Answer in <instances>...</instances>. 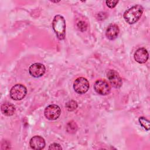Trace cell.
<instances>
[{
	"mask_svg": "<svg viewBox=\"0 0 150 150\" xmlns=\"http://www.w3.org/2000/svg\"><path fill=\"white\" fill-rule=\"evenodd\" d=\"M144 8L140 5H135L125 11L124 18L125 22L129 24L136 23L142 16Z\"/></svg>",
	"mask_w": 150,
	"mask_h": 150,
	"instance_id": "6da1fadb",
	"label": "cell"
},
{
	"mask_svg": "<svg viewBox=\"0 0 150 150\" xmlns=\"http://www.w3.org/2000/svg\"><path fill=\"white\" fill-rule=\"evenodd\" d=\"M52 28L59 40H63L65 38L66 21L63 16L60 15L54 16L52 21Z\"/></svg>",
	"mask_w": 150,
	"mask_h": 150,
	"instance_id": "7a4b0ae2",
	"label": "cell"
},
{
	"mask_svg": "<svg viewBox=\"0 0 150 150\" xmlns=\"http://www.w3.org/2000/svg\"><path fill=\"white\" fill-rule=\"evenodd\" d=\"M27 93L26 87L21 84H16L10 90V97L14 100L23 99Z\"/></svg>",
	"mask_w": 150,
	"mask_h": 150,
	"instance_id": "3957f363",
	"label": "cell"
},
{
	"mask_svg": "<svg viewBox=\"0 0 150 150\" xmlns=\"http://www.w3.org/2000/svg\"><path fill=\"white\" fill-rule=\"evenodd\" d=\"M89 82L84 77H79L73 83V88L78 94H84L89 89Z\"/></svg>",
	"mask_w": 150,
	"mask_h": 150,
	"instance_id": "277c9868",
	"label": "cell"
},
{
	"mask_svg": "<svg viewBox=\"0 0 150 150\" xmlns=\"http://www.w3.org/2000/svg\"><path fill=\"white\" fill-rule=\"evenodd\" d=\"M61 113L60 107L56 104H50L46 107L44 111L45 117L50 121L57 119Z\"/></svg>",
	"mask_w": 150,
	"mask_h": 150,
	"instance_id": "5b68a950",
	"label": "cell"
},
{
	"mask_svg": "<svg viewBox=\"0 0 150 150\" xmlns=\"http://www.w3.org/2000/svg\"><path fill=\"white\" fill-rule=\"evenodd\" d=\"M94 88L98 94L103 96L108 94L111 91L110 84L105 80L102 79L98 80L95 82Z\"/></svg>",
	"mask_w": 150,
	"mask_h": 150,
	"instance_id": "8992f818",
	"label": "cell"
},
{
	"mask_svg": "<svg viewBox=\"0 0 150 150\" xmlns=\"http://www.w3.org/2000/svg\"><path fill=\"white\" fill-rule=\"evenodd\" d=\"M107 77L111 86L118 88L122 85V79L118 73L114 70H110L107 73Z\"/></svg>",
	"mask_w": 150,
	"mask_h": 150,
	"instance_id": "52a82bcc",
	"label": "cell"
},
{
	"mask_svg": "<svg viewBox=\"0 0 150 150\" xmlns=\"http://www.w3.org/2000/svg\"><path fill=\"white\" fill-rule=\"evenodd\" d=\"M45 71V66L40 63H35L32 64L29 69V72L30 74L36 78H38L43 76Z\"/></svg>",
	"mask_w": 150,
	"mask_h": 150,
	"instance_id": "ba28073f",
	"label": "cell"
},
{
	"mask_svg": "<svg viewBox=\"0 0 150 150\" xmlns=\"http://www.w3.org/2000/svg\"><path fill=\"white\" fill-rule=\"evenodd\" d=\"M135 60L141 64L145 63L148 59L149 54L147 50L144 47L139 48L134 53Z\"/></svg>",
	"mask_w": 150,
	"mask_h": 150,
	"instance_id": "9c48e42d",
	"label": "cell"
},
{
	"mask_svg": "<svg viewBox=\"0 0 150 150\" xmlns=\"http://www.w3.org/2000/svg\"><path fill=\"white\" fill-rule=\"evenodd\" d=\"M29 144L32 149L40 150L44 148L45 146V141L42 137L36 135L30 139Z\"/></svg>",
	"mask_w": 150,
	"mask_h": 150,
	"instance_id": "30bf717a",
	"label": "cell"
},
{
	"mask_svg": "<svg viewBox=\"0 0 150 150\" xmlns=\"http://www.w3.org/2000/svg\"><path fill=\"white\" fill-rule=\"evenodd\" d=\"M120 30L118 26L115 24H110L105 31V36L110 40L115 39L118 35Z\"/></svg>",
	"mask_w": 150,
	"mask_h": 150,
	"instance_id": "8fae6325",
	"label": "cell"
},
{
	"mask_svg": "<svg viewBox=\"0 0 150 150\" xmlns=\"http://www.w3.org/2000/svg\"><path fill=\"white\" fill-rule=\"evenodd\" d=\"M1 110L4 115L6 116H11L15 111V107L14 105L11 103H4L1 105Z\"/></svg>",
	"mask_w": 150,
	"mask_h": 150,
	"instance_id": "7c38bea8",
	"label": "cell"
},
{
	"mask_svg": "<svg viewBox=\"0 0 150 150\" xmlns=\"http://www.w3.org/2000/svg\"><path fill=\"white\" fill-rule=\"evenodd\" d=\"M139 122L143 128H144L146 130H147V131L149 130L150 123H149V121L148 119H146L144 117H141L139 118Z\"/></svg>",
	"mask_w": 150,
	"mask_h": 150,
	"instance_id": "4fadbf2b",
	"label": "cell"
},
{
	"mask_svg": "<svg viewBox=\"0 0 150 150\" xmlns=\"http://www.w3.org/2000/svg\"><path fill=\"white\" fill-rule=\"evenodd\" d=\"M77 103L76 101L74 100H70L66 103V107L67 108V110L69 111H72L76 110L77 108Z\"/></svg>",
	"mask_w": 150,
	"mask_h": 150,
	"instance_id": "5bb4252c",
	"label": "cell"
},
{
	"mask_svg": "<svg viewBox=\"0 0 150 150\" xmlns=\"http://www.w3.org/2000/svg\"><path fill=\"white\" fill-rule=\"evenodd\" d=\"M67 131L70 133L75 132L77 129V126L74 121H70L67 125Z\"/></svg>",
	"mask_w": 150,
	"mask_h": 150,
	"instance_id": "9a60e30c",
	"label": "cell"
},
{
	"mask_svg": "<svg viewBox=\"0 0 150 150\" xmlns=\"http://www.w3.org/2000/svg\"><path fill=\"white\" fill-rule=\"evenodd\" d=\"M77 28L79 29V30L82 31V32L85 31L87 29V23L84 21L79 22L77 24Z\"/></svg>",
	"mask_w": 150,
	"mask_h": 150,
	"instance_id": "2e32d148",
	"label": "cell"
},
{
	"mask_svg": "<svg viewBox=\"0 0 150 150\" xmlns=\"http://www.w3.org/2000/svg\"><path fill=\"white\" fill-rule=\"evenodd\" d=\"M118 1H106L105 3L110 8H114L116 5L118 4Z\"/></svg>",
	"mask_w": 150,
	"mask_h": 150,
	"instance_id": "e0dca14e",
	"label": "cell"
},
{
	"mask_svg": "<svg viewBox=\"0 0 150 150\" xmlns=\"http://www.w3.org/2000/svg\"><path fill=\"white\" fill-rule=\"evenodd\" d=\"M62 148L60 144L57 143H53L50 145L49 149H62Z\"/></svg>",
	"mask_w": 150,
	"mask_h": 150,
	"instance_id": "ac0fdd59",
	"label": "cell"
}]
</instances>
